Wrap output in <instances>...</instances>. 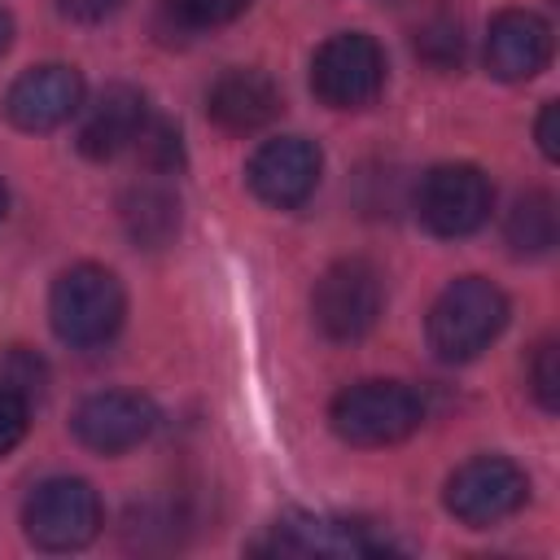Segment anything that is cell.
Segmentation results:
<instances>
[{
  "label": "cell",
  "mask_w": 560,
  "mask_h": 560,
  "mask_svg": "<svg viewBox=\"0 0 560 560\" xmlns=\"http://www.w3.org/2000/svg\"><path fill=\"white\" fill-rule=\"evenodd\" d=\"M79 105H83V74L61 61L22 70L4 96V114L22 131H52V127L70 122V114H79Z\"/></svg>",
  "instance_id": "cell-11"
},
{
  "label": "cell",
  "mask_w": 560,
  "mask_h": 560,
  "mask_svg": "<svg viewBox=\"0 0 560 560\" xmlns=\"http://www.w3.org/2000/svg\"><path fill=\"white\" fill-rule=\"evenodd\" d=\"M525 376H529L534 402H538L542 411H556V407H560V346H556V337H542V341L534 346Z\"/></svg>",
  "instance_id": "cell-20"
},
{
  "label": "cell",
  "mask_w": 560,
  "mask_h": 560,
  "mask_svg": "<svg viewBox=\"0 0 560 560\" xmlns=\"http://www.w3.org/2000/svg\"><path fill=\"white\" fill-rule=\"evenodd\" d=\"M381 306L385 284L368 258H337L311 289V315L328 341H359L381 319Z\"/></svg>",
  "instance_id": "cell-4"
},
{
  "label": "cell",
  "mask_w": 560,
  "mask_h": 560,
  "mask_svg": "<svg viewBox=\"0 0 560 560\" xmlns=\"http://www.w3.org/2000/svg\"><path fill=\"white\" fill-rule=\"evenodd\" d=\"M529 499V477L508 455H472L446 477V512L468 529H490L521 512Z\"/></svg>",
  "instance_id": "cell-5"
},
{
  "label": "cell",
  "mask_w": 560,
  "mask_h": 560,
  "mask_svg": "<svg viewBox=\"0 0 560 560\" xmlns=\"http://www.w3.org/2000/svg\"><path fill=\"white\" fill-rule=\"evenodd\" d=\"M385 88V52L363 31H341L324 39L311 57V92L328 109H363Z\"/></svg>",
  "instance_id": "cell-7"
},
{
  "label": "cell",
  "mask_w": 560,
  "mask_h": 560,
  "mask_svg": "<svg viewBox=\"0 0 560 560\" xmlns=\"http://www.w3.org/2000/svg\"><path fill=\"white\" fill-rule=\"evenodd\" d=\"M4 206H9V192H4V179H0V219H4Z\"/></svg>",
  "instance_id": "cell-26"
},
{
  "label": "cell",
  "mask_w": 560,
  "mask_h": 560,
  "mask_svg": "<svg viewBox=\"0 0 560 560\" xmlns=\"http://www.w3.org/2000/svg\"><path fill=\"white\" fill-rule=\"evenodd\" d=\"M74 438L88 451L101 455H122L131 446H140L153 429H158V407L144 394L131 389H105V394H88L74 416H70Z\"/></svg>",
  "instance_id": "cell-10"
},
{
  "label": "cell",
  "mask_w": 560,
  "mask_h": 560,
  "mask_svg": "<svg viewBox=\"0 0 560 560\" xmlns=\"http://www.w3.org/2000/svg\"><path fill=\"white\" fill-rule=\"evenodd\" d=\"M118 210H122L127 236H131L136 245H144V249H162V245L179 232V201H175V192H171L166 184H158V179L131 184V188L122 192Z\"/></svg>",
  "instance_id": "cell-15"
},
{
  "label": "cell",
  "mask_w": 560,
  "mask_h": 560,
  "mask_svg": "<svg viewBox=\"0 0 560 560\" xmlns=\"http://www.w3.org/2000/svg\"><path fill=\"white\" fill-rule=\"evenodd\" d=\"M319 171H324V158L306 136H280V140H267L254 149L245 179L258 201H267L276 210H293L315 192Z\"/></svg>",
  "instance_id": "cell-9"
},
{
  "label": "cell",
  "mask_w": 560,
  "mask_h": 560,
  "mask_svg": "<svg viewBox=\"0 0 560 560\" xmlns=\"http://www.w3.org/2000/svg\"><path fill=\"white\" fill-rule=\"evenodd\" d=\"M26 424H31V402L0 389V455H9L26 438Z\"/></svg>",
  "instance_id": "cell-22"
},
{
  "label": "cell",
  "mask_w": 560,
  "mask_h": 560,
  "mask_svg": "<svg viewBox=\"0 0 560 560\" xmlns=\"http://www.w3.org/2000/svg\"><path fill=\"white\" fill-rule=\"evenodd\" d=\"M122 0H57V9L70 22H105L109 13H118Z\"/></svg>",
  "instance_id": "cell-23"
},
{
  "label": "cell",
  "mask_w": 560,
  "mask_h": 560,
  "mask_svg": "<svg viewBox=\"0 0 560 560\" xmlns=\"http://www.w3.org/2000/svg\"><path fill=\"white\" fill-rule=\"evenodd\" d=\"M122 315H127V298H122V284L109 267L74 262L70 271H61L52 280L48 319L66 346H74V350L105 346L122 328Z\"/></svg>",
  "instance_id": "cell-1"
},
{
  "label": "cell",
  "mask_w": 560,
  "mask_h": 560,
  "mask_svg": "<svg viewBox=\"0 0 560 560\" xmlns=\"http://www.w3.org/2000/svg\"><path fill=\"white\" fill-rule=\"evenodd\" d=\"M464 52H468V35H464V18L451 13V9H438L429 13L420 26H416V57L438 70V74H451L464 66Z\"/></svg>",
  "instance_id": "cell-17"
},
{
  "label": "cell",
  "mask_w": 560,
  "mask_h": 560,
  "mask_svg": "<svg viewBox=\"0 0 560 560\" xmlns=\"http://www.w3.org/2000/svg\"><path fill=\"white\" fill-rule=\"evenodd\" d=\"M13 44V18L0 9V57H4V48Z\"/></svg>",
  "instance_id": "cell-25"
},
{
  "label": "cell",
  "mask_w": 560,
  "mask_h": 560,
  "mask_svg": "<svg viewBox=\"0 0 560 560\" xmlns=\"http://www.w3.org/2000/svg\"><path fill=\"white\" fill-rule=\"evenodd\" d=\"M490 179L472 162H442L416 188V214L433 236H472L490 219Z\"/></svg>",
  "instance_id": "cell-8"
},
{
  "label": "cell",
  "mask_w": 560,
  "mask_h": 560,
  "mask_svg": "<svg viewBox=\"0 0 560 560\" xmlns=\"http://www.w3.org/2000/svg\"><path fill=\"white\" fill-rule=\"evenodd\" d=\"M254 0H166V13L179 31H214L236 22Z\"/></svg>",
  "instance_id": "cell-19"
},
{
  "label": "cell",
  "mask_w": 560,
  "mask_h": 560,
  "mask_svg": "<svg viewBox=\"0 0 560 560\" xmlns=\"http://www.w3.org/2000/svg\"><path fill=\"white\" fill-rule=\"evenodd\" d=\"M284 109V96L276 88L271 74L254 70V66H232L223 70L210 92H206V114L214 127L232 131V136H249V131H262L267 122H276Z\"/></svg>",
  "instance_id": "cell-13"
},
{
  "label": "cell",
  "mask_w": 560,
  "mask_h": 560,
  "mask_svg": "<svg viewBox=\"0 0 560 560\" xmlns=\"http://www.w3.org/2000/svg\"><path fill=\"white\" fill-rule=\"evenodd\" d=\"M144 122H149L144 92L131 88V83H114L88 105L83 127H79V153L92 158V162H109V158H118L136 144Z\"/></svg>",
  "instance_id": "cell-14"
},
{
  "label": "cell",
  "mask_w": 560,
  "mask_h": 560,
  "mask_svg": "<svg viewBox=\"0 0 560 560\" xmlns=\"http://www.w3.org/2000/svg\"><path fill=\"white\" fill-rule=\"evenodd\" d=\"M556 101H547L542 105V114H538V127H534V136H538V149H542V158H560V136H556Z\"/></svg>",
  "instance_id": "cell-24"
},
{
  "label": "cell",
  "mask_w": 560,
  "mask_h": 560,
  "mask_svg": "<svg viewBox=\"0 0 560 560\" xmlns=\"http://www.w3.org/2000/svg\"><path fill=\"white\" fill-rule=\"evenodd\" d=\"M503 324H508L503 289L481 276H459L429 306V346L446 363H468L503 332Z\"/></svg>",
  "instance_id": "cell-2"
},
{
  "label": "cell",
  "mask_w": 560,
  "mask_h": 560,
  "mask_svg": "<svg viewBox=\"0 0 560 560\" xmlns=\"http://www.w3.org/2000/svg\"><path fill=\"white\" fill-rule=\"evenodd\" d=\"M44 381H48L44 359H35L31 350L13 346V350L0 354V389H9V394H18V398L31 402L35 394H44Z\"/></svg>",
  "instance_id": "cell-21"
},
{
  "label": "cell",
  "mask_w": 560,
  "mask_h": 560,
  "mask_svg": "<svg viewBox=\"0 0 560 560\" xmlns=\"http://www.w3.org/2000/svg\"><path fill=\"white\" fill-rule=\"evenodd\" d=\"M328 420L350 446H394L424 424V398L402 381H354L332 398Z\"/></svg>",
  "instance_id": "cell-3"
},
{
  "label": "cell",
  "mask_w": 560,
  "mask_h": 560,
  "mask_svg": "<svg viewBox=\"0 0 560 560\" xmlns=\"http://www.w3.org/2000/svg\"><path fill=\"white\" fill-rule=\"evenodd\" d=\"M22 525L39 551H79L101 534V499L83 477H48L26 494Z\"/></svg>",
  "instance_id": "cell-6"
},
{
  "label": "cell",
  "mask_w": 560,
  "mask_h": 560,
  "mask_svg": "<svg viewBox=\"0 0 560 560\" xmlns=\"http://www.w3.org/2000/svg\"><path fill=\"white\" fill-rule=\"evenodd\" d=\"M551 61V26L534 9H503L486 31V70L503 83H525Z\"/></svg>",
  "instance_id": "cell-12"
},
{
  "label": "cell",
  "mask_w": 560,
  "mask_h": 560,
  "mask_svg": "<svg viewBox=\"0 0 560 560\" xmlns=\"http://www.w3.org/2000/svg\"><path fill=\"white\" fill-rule=\"evenodd\" d=\"M136 149H140V158H144V166H149L153 175H175V171L184 166V140H179V131H175L171 122H162V118H149V122H144V131L136 136Z\"/></svg>",
  "instance_id": "cell-18"
},
{
  "label": "cell",
  "mask_w": 560,
  "mask_h": 560,
  "mask_svg": "<svg viewBox=\"0 0 560 560\" xmlns=\"http://www.w3.org/2000/svg\"><path fill=\"white\" fill-rule=\"evenodd\" d=\"M503 236L516 254H547L560 236V210H556V197L534 188V192H521L503 219Z\"/></svg>",
  "instance_id": "cell-16"
}]
</instances>
